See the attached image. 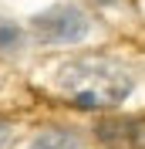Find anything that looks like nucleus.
<instances>
[{"label":"nucleus","instance_id":"obj_6","mask_svg":"<svg viewBox=\"0 0 145 149\" xmlns=\"http://www.w3.org/2000/svg\"><path fill=\"white\" fill-rule=\"evenodd\" d=\"M7 139H10V122H3V119H0V146H3Z\"/></svg>","mask_w":145,"mask_h":149},{"label":"nucleus","instance_id":"obj_3","mask_svg":"<svg viewBox=\"0 0 145 149\" xmlns=\"http://www.w3.org/2000/svg\"><path fill=\"white\" fill-rule=\"evenodd\" d=\"M101 146L108 149H138L142 142V122L138 119H101L95 129Z\"/></svg>","mask_w":145,"mask_h":149},{"label":"nucleus","instance_id":"obj_1","mask_svg":"<svg viewBox=\"0 0 145 149\" xmlns=\"http://www.w3.org/2000/svg\"><path fill=\"white\" fill-rule=\"evenodd\" d=\"M57 85L78 109H111L132 95L128 68L101 54H84L68 61L57 74Z\"/></svg>","mask_w":145,"mask_h":149},{"label":"nucleus","instance_id":"obj_7","mask_svg":"<svg viewBox=\"0 0 145 149\" xmlns=\"http://www.w3.org/2000/svg\"><path fill=\"white\" fill-rule=\"evenodd\" d=\"M95 3H101V7H111V3H118V0H95Z\"/></svg>","mask_w":145,"mask_h":149},{"label":"nucleus","instance_id":"obj_2","mask_svg":"<svg viewBox=\"0 0 145 149\" xmlns=\"http://www.w3.org/2000/svg\"><path fill=\"white\" fill-rule=\"evenodd\" d=\"M91 31V20L74 3H57L34 17V37L44 44H74Z\"/></svg>","mask_w":145,"mask_h":149},{"label":"nucleus","instance_id":"obj_4","mask_svg":"<svg viewBox=\"0 0 145 149\" xmlns=\"http://www.w3.org/2000/svg\"><path fill=\"white\" fill-rule=\"evenodd\" d=\"M30 149H81V139L68 129H44L41 136H34Z\"/></svg>","mask_w":145,"mask_h":149},{"label":"nucleus","instance_id":"obj_5","mask_svg":"<svg viewBox=\"0 0 145 149\" xmlns=\"http://www.w3.org/2000/svg\"><path fill=\"white\" fill-rule=\"evenodd\" d=\"M20 44H24V31H20L14 20L0 17V51H17Z\"/></svg>","mask_w":145,"mask_h":149}]
</instances>
